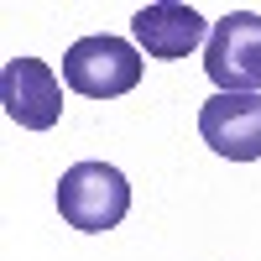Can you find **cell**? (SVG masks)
<instances>
[{"instance_id": "cell-1", "label": "cell", "mask_w": 261, "mask_h": 261, "mask_svg": "<svg viewBox=\"0 0 261 261\" xmlns=\"http://www.w3.org/2000/svg\"><path fill=\"white\" fill-rule=\"evenodd\" d=\"M58 214L73 230H89V235L115 230L130 214V183L110 162H73L58 183Z\"/></svg>"}, {"instance_id": "cell-2", "label": "cell", "mask_w": 261, "mask_h": 261, "mask_svg": "<svg viewBox=\"0 0 261 261\" xmlns=\"http://www.w3.org/2000/svg\"><path fill=\"white\" fill-rule=\"evenodd\" d=\"M204 73L220 84V94H261V16L230 11L214 21L204 42Z\"/></svg>"}, {"instance_id": "cell-3", "label": "cell", "mask_w": 261, "mask_h": 261, "mask_svg": "<svg viewBox=\"0 0 261 261\" xmlns=\"http://www.w3.org/2000/svg\"><path fill=\"white\" fill-rule=\"evenodd\" d=\"M63 84L89 99H115L141 84V58L120 37H79L63 53Z\"/></svg>"}, {"instance_id": "cell-4", "label": "cell", "mask_w": 261, "mask_h": 261, "mask_svg": "<svg viewBox=\"0 0 261 261\" xmlns=\"http://www.w3.org/2000/svg\"><path fill=\"white\" fill-rule=\"evenodd\" d=\"M0 105L27 130H53L63 115V84L42 58H11L0 68Z\"/></svg>"}, {"instance_id": "cell-5", "label": "cell", "mask_w": 261, "mask_h": 261, "mask_svg": "<svg viewBox=\"0 0 261 261\" xmlns=\"http://www.w3.org/2000/svg\"><path fill=\"white\" fill-rule=\"evenodd\" d=\"M199 136L230 162L261 157V94H214L199 110Z\"/></svg>"}, {"instance_id": "cell-6", "label": "cell", "mask_w": 261, "mask_h": 261, "mask_svg": "<svg viewBox=\"0 0 261 261\" xmlns=\"http://www.w3.org/2000/svg\"><path fill=\"white\" fill-rule=\"evenodd\" d=\"M130 32L146 47V58H162V63H178L188 58L199 42H209V27L193 6H178V0H162V6H141L130 16Z\"/></svg>"}]
</instances>
